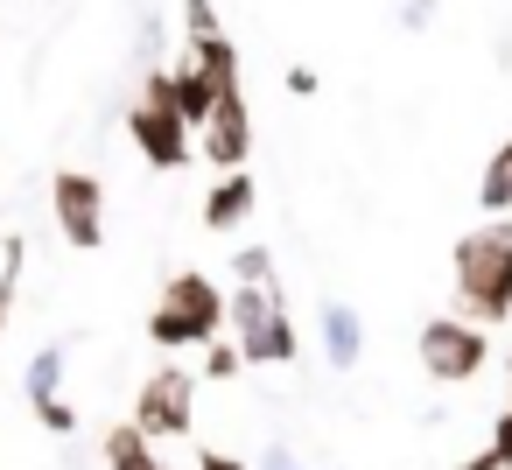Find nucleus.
Instances as JSON below:
<instances>
[{
    "instance_id": "nucleus-14",
    "label": "nucleus",
    "mask_w": 512,
    "mask_h": 470,
    "mask_svg": "<svg viewBox=\"0 0 512 470\" xmlns=\"http://www.w3.org/2000/svg\"><path fill=\"white\" fill-rule=\"evenodd\" d=\"M183 57L204 71L211 92H239V43H232V36H204V43H190Z\"/></svg>"
},
{
    "instance_id": "nucleus-24",
    "label": "nucleus",
    "mask_w": 512,
    "mask_h": 470,
    "mask_svg": "<svg viewBox=\"0 0 512 470\" xmlns=\"http://www.w3.org/2000/svg\"><path fill=\"white\" fill-rule=\"evenodd\" d=\"M316 85H323V78H316L309 64H295V71H288V92H295V99H316Z\"/></svg>"
},
{
    "instance_id": "nucleus-21",
    "label": "nucleus",
    "mask_w": 512,
    "mask_h": 470,
    "mask_svg": "<svg viewBox=\"0 0 512 470\" xmlns=\"http://www.w3.org/2000/svg\"><path fill=\"white\" fill-rule=\"evenodd\" d=\"M36 421H43L50 435H71V428H78V407H71V400H50V407H36Z\"/></svg>"
},
{
    "instance_id": "nucleus-8",
    "label": "nucleus",
    "mask_w": 512,
    "mask_h": 470,
    "mask_svg": "<svg viewBox=\"0 0 512 470\" xmlns=\"http://www.w3.org/2000/svg\"><path fill=\"white\" fill-rule=\"evenodd\" d=\"M197 155H204L218 176L246 169V155H253V106H246V92H218L211 120L197 127Z\"/></svg>"
},
{
    "instance_id": "nucleus-6",
    "label": "nucleus",
    "mask_w": 512,
    "mask_h": 470,
    "mask_svg": "<svg viewBox=\"0 0 512 470\" xmlns=\"http://www.w3.org/2000/svg\"><path fill=\"white\" fill-rule=\"evenodd\" d=\"M155 449L162 442H176V435H190L197 428V372L190 365H155L148 379H141V393H134V414H127Z\"/></svg>"
},
{
    "instance_id": "nucleus-17",
    "label": "nucleus",
    "mask_w": 512,
    "mask_h": 470,
    "mask_svg": "<svg viewBox=\"0 0 512 470\" xmlns=\"http://www.w3.org/2000/svg\"><path fill=\"white\" fill-rule=\"evenodd\" d=\"M22 267H29V246H22V239H8V246H0V337H8V323H15V288H22Z\"/></svg>"
},
{
    "instance_id": "nucleus-23",
    "label": "nucleus",
    "mask_w": 512,
    "mask_h": 470,
    "mask_svg": "<svg viewBox=\"0 0 512 470\" xmlns=\"http://www.w3.org/2000/svg\"><path fill=\"white\" fill-rule=\"evenodd\" d=\"M197 470H253V463H239L232 449H197Z\"/></svg>"
},
{
    "instance_id": "nucleus-2",
    "label": "nucleus",
    "mask_w": 512,
    "mask_h": 470,
    "mask_svg": "<svg viewBox=\"0 0 512 470\" xmlns=\"http://www.w3.org/2000/svg\"><path fill=\"white\" fill-rule=\"evenodd\" d=\"M225 337V288L204 274V267H183L169 274V288L155 295L148 309V344L155 351H204Z\"/></svg>"
},
{
    "instance_id": "nucleus-25",
    "label": "nucleus",
    "mask_w": 512,
    "mask_h": 470,
    "mask_svg": "<svg viewBox=\"0 0 512 470\" xmlns=\"http://www.w3.org/2000/svg\"><path fill=\"white\" fill-rule=\"evenodd\" d=\"M253 470H309V463H295V456H288V449H281V442H274V449H267V456H260V463H253Z\"/></svg>"
},
{
    "instance_id": "nucleus-13",
    "label": "nucleus",
    "mask_w": 512,
    "mask_h": 470,
    "mask_svg": "<svg viewBox=\"0 0 512 470\" xmlns=\"http://www.w3.org/2000/svg\"><path fill=\"white\" fill-rule=\"evenodd\" d=\"M99 449H106V470H169V463H162V449H155L134 421H113Z\"/></svg>"
},
{
    "instance_id": "nucleus-16",
    "label": "nucleus",
    "mask_w": 512,
    "mask_h": 470,
    "mask_svg": "<svg viewBox=\"0 0 512 470\" xmlns=\"http://www.w3.org/2000/svg\"><path fill=\"white\" fill-rule=\"evenodd\" d=\"M267 281H281L274 246H239L232 253V288H267Z\"/></svg>"
},
{
    "instance_id": "nucleus-5",
    "label": "nucleus",
    "mask_w": 512,
    "mask_h": 470,
    "mask_svg": "<svg viewBox=\"0 0 512 470\" xmlns=\"http://www.w3.org/2000/svg\"><path fill=\"white\" fill-rule=\"evenodd\" d=\"M414 358L435 386H470L484 365H491V330L463 323V316H428L414 330Z\"/></svg>"
},
{
    "instance_id": "nucleus-11",
    "label": "nucleus",
    "mask_w": 512,
    "mask_h": 470,
    "mask_svg": "<svg viewBox=\"0 0 512 470\" xmlns=\"http://www.w3.org/2000/svg\"><path fill=\"white\" fill-rule=\"evenodd\" d=\"M162 71H169V99H176V113H183V120H190V134H197V127L211 120V106H218V92L204 85V71H197L190 57H169Z\"/></svg>"
},
{
    "instance_id": "nucleus-4",
    "label": "nucleus",
    "mask_w": 512,
    "mask_h": 470,
    "mask_svg": "<svg viewBox=\"0 0 512 470\" xmlns=\"http://www.w3.org/2000/svg\"><path fill=\"white\" fill-rule=\"evenodd\" d=\"M127 134H134V148H141L148 169H169V176H176V169L197 162V134H190V120L176 113V99H169V71H162V64L141 71L134 106H127Z\"/></svg>"
},
{
    "instance_id": "nucleus-12",
    "label": "nucleus",
    "mask_w": 512,
    "mask_h": 470,
    "mask_svg": "<svg viewBox=\"0 0 512 470\" xmlns=\"http://www.w3.org/2000/svg\"><path fill=\"white\" fill-rule=\"evenodd\" d=\"M64 372H71V351H64V344H36V358H29V372H22V393H29V407H50V400H64Z\"/></svg>"
},
{
    "instance_id": "nucleus-10",
    "label": "nucleus",
    "mask_w": 512,
    "mask_h": 470,
    "mask_svg": "<svg viewBox=\"0 0 512 470\" xmlns=\"http://www.w3.org/2000/svg\"><path fill=\"white\" fill-rule=\"evenodd\" d=\"M316 337H323V358H330L337 372H351V365L365 358V316H358L351 302H323V309H316Z\"/></svg>"
},
{
    "instance_id": "nucleus-7",
    "label": "nucleus",
    "mask_w": 512,
    "mask_h": 470,
    "mask_svg": "<svg viewBox=\"0 0 512 470\" xmlns=\"http://www.w3.org/2000/svg\"><path fill=\"white\" fill-rule=\"evenodd\" d=\"M50 218H57L64 246L99 253V246H106V183L85 176V169H57V183H50Z\"/></svg>"
},
{
    "instance_id": "nucleus-19",
    "label": "nucleus",
    "mask_w": 512,
    "mask_h": 470,
    "mask_svg": "<svg viewBox=\"0 0 512 470\" xmlns=\"http://www.w3.org/2000/svg\"><path fill=\"white\" fill-rule=\"evenodd\" d=\"M239 372H246V358H239V344H232V337L204 344V372H197V379H218V386H225V379H239Z\"/></svg>"
},
{
    "instance_id": "nucleus-1",
    "label": "nucleus",
    "mask_w": 512,
    "mask_h": 470,
    "mask_svg": "<svg viewBox=\"0 0 512 470\" xmlns=\"http://www.w3.org/2000/svg\"><path fill=\"white\" fill-rule=\"evenodd\" d=\"M449 281H456L449 316L477 330H505L512 323V218H484L477 232H463L449 253Z\"/></svg>"
},
{
    "instance_id": "nucleus-18",
    "label": "nucleus",
    "mask_w": 512,
    "mask_h": 470,
    "mask_svg": "<svg viewBox=\"0 0 512 470\" xmlns=\"http://www.w3.org/2000/svg\"><path fill=\"white\" fill-rule=\"evenodd\" d=\"M463 470H512V400L498 407V421H491V442L463 463Z\"/></svg>"
},
{
    "instance_id": "nucleus-9",
    "label": "nucleus",
    "mask_w": 512,
    "mask_h": 470,
    "mask_svg": "<svg viewBox=\"0 0 512 470\" xmlns=\"http://www.w3.org/2000/svg\"><path fill=\"white\" fill-rule=\"evenodd\" d=\"M253 204H260V183L246 176V169H232V176H218L211 190H204V232H239L246 218H253Z\"/></svg>"
},
{
    "instance_id": "nucleus-22",
    "label": "nucleus",
    "mask_w": 512,
    "mask_h": 470,
    "mask_svg": "<svg viewBox=\"0 0 512 470\" xmlns=\"http://www.w3.org/2000/svg\"><path fill=\"white\" fill-rule=\"evenodd\" d=\"M428 22H435V0H400V29L407 36H421Z\"/></svg>"
},
{
    "instance_id": "nucleus-20",
    "label": "nucleus",
    "mask_w": 512,
    "mask_h": 470,
    "mask_svg": "<svg viewBox=\"0 0 512 470\" xmlns=\"http://www.w3.org/2000/svg\"><path fill=\"white\" fill-rule=\"evenodd\" d=\"M183 29H190V43L225 36V22H218V0H183Z\"/></svg>"
},
{
    "instance_id": "nucleus-3",
    "label": "nucleus",
    "mask_w": 512,
    "mask_h": 470,
    "mask_svg": "<svg viewBox=\"0 0 512 470\" xmlns=\"http://www.w3.org/2000/svg\"><path fill=\"white\" fill-rule=\"evenodd\" d=\"M225 330H232V344H239L246 365H295L302 358V330L288 316L281 281H267V288H225Z\"/></svg>"
},
{
    "instance_id": "nucleus-15",
    "label": "nucleus",
    "mask_w": 512,
    "mask_h": 470,
    "mask_svg": "<svg viewBox=\"0 0 512 470\" xmlns=\"http://www.w3.org/2000/svg\"><path fill=\"white\" fill-rule=\"evenodd\" d=\"M477 211L484 218H512V134L491 148L484 176H477Z\"/></svg>"
}]
</instances>
